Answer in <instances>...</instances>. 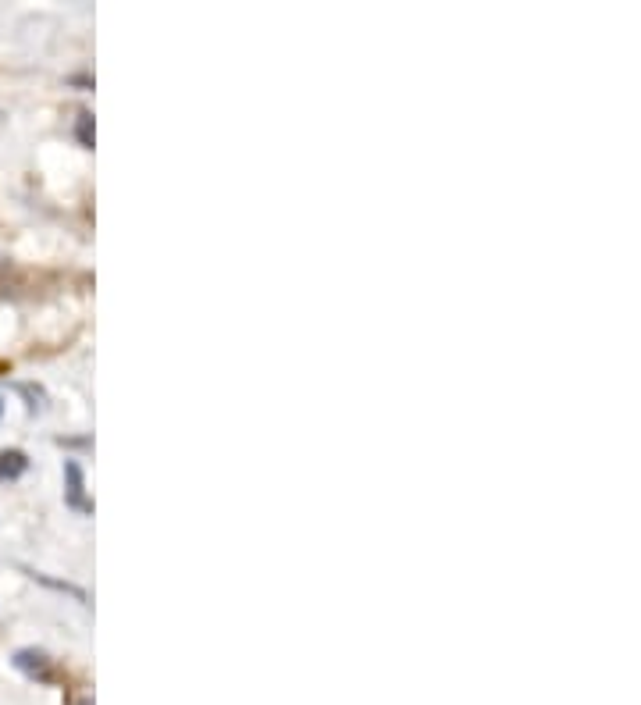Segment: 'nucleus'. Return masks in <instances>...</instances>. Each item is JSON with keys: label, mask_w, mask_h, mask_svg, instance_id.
I'll use <instances>...</instances> for the list:
<instances>
[{"label": "nucleus", "mask_w": 641, "mask_h": 705, "mask_svg": "<svg viewBox=\"0 0 641 705\" xmlns=\"http://www.w3.org/2000/svg\"><path fill=\"white\" fill-rule=\"evenodd\" d=\"M65 478H68V488H65V503L79 513H90L93 503L86 499V478H82V467L75 460H65Z\"/></svg>", "instance_id": "f257e3e1"}, {"label": "nucleus", "mask_w": 641, "mask_h": 705, "mask_svg": "<svg viewBox=\"0 0 641 705\" xmlns=\"http://www.w3.org/2000/svg\"><path fill=\"white\" fill-rule=\"evenodd\" d=\"M15 666L22 673H29V677H36V681H50V673H54V666H50L47 652L40 649H22L15 652Z\"/></svg>", "instance_id": "f03ea898"}, {"label": "nucleus", "mask_w": 641, "mask_h": 705, "mask_svg": "<svg viewBox=\"0 0 641 705\" xmlns=\"http://www.w3.org/2000/svg\"><path fill=\"white\" fill-rule=\"evenodd\" d=\"M25 467H29V460H25L22 449H8V453H0V481L4 478L15 481L18 474H25Z\"/></svg>", "instance_id": "7ed1b4c3"}, {"label": "nucleus", "mask_w": 641, "mask_h": 705, "mask_svg": "<svg viewBox=\"0 0 641 705\" xmlns=\"http://www.w3.org/2000/svg\"><path fill=\"white\" fill-rule=\"evenodd\" d=\"M40 584H47V588H57V592H68V595H75L79 602H86V592L82 588H75V584H68V581H54V577H47V574H33Z\"/></svg>", "instance_id": "20e7f679"}, {"label": "nucleus", "mask_w": 641, "mask_h": 705, "mask_svg": "<svg viewBox=\"0 0 641 705\" xmlns=\"http://www.w3.org/2000/svg\"><path fill=\"white\" fill-rule=\"evenodd\" d=\"M79 143L93 146V118L90 114H79Z\"/></svg>", "instance_id": "39448f33"}]
</instances>
